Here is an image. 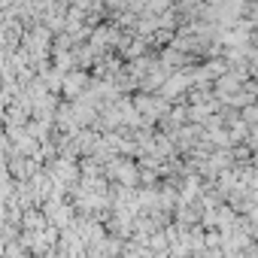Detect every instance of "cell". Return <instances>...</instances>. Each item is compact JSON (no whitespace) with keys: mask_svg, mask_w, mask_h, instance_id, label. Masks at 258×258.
Masks as SVG:
<instances>
[{"mask_svg":"<svg viewBox=\"0 0 258 258\" xmlns=\"http://www.w3.org/2000/svg\"><path fill=\"white\" fill-rule=\"evenodd\" d=\"M85 82H88V76H85V73H79V70H76V73H70V76H64V94H70V97H73V94H79Z\"/></svg>","mask_w":258,"mask_h":258,"instance_id":"cell-3","label":"cell"},{"mask_svg":"<svg viewBox=\"0 0 258 258\" xmlns=\"http://www.w3.org/2000/svg\"><path fill=\"white\" fill-rule=\"evenodd\" d=\"M46 46H49V31H43V28H34V31L28 34V49H31V55H37V52H46Z\"/></svg>","mask_w":258,"mask_h":258,"instance_id":"cell-2","label":"cell"},{"mask_svg":"<svg viewBox=\"0 0 258 258\" xmlns=\"http://www.w3.org/2000/svg\"><path fill=\"white\" fill-rule=\"evenodd\" d=\"M109 170H112V176H118L121 182H137V170H134V164H127V161H112L109 164Z\"/></svg>","mask_w":258,"mask_h":258,"instance_id":"cell-1","label":"cell"},{"mask_svg":"<svg viewBox=\"0 0 258 258\" xmlns=\"http://www.w3.org/2000/svg\"><path fill=\"white\" fill-rule=\"evenodd\" d=\"M185 85H188V79H185V73H179V76H173V79L164 85V94H167V97H173V94H176L179 88H185Z\"/></svg>","mask_w":258,"mask_h":258,"instance_id":"cell-4","label":"cell"}]
</instances>
